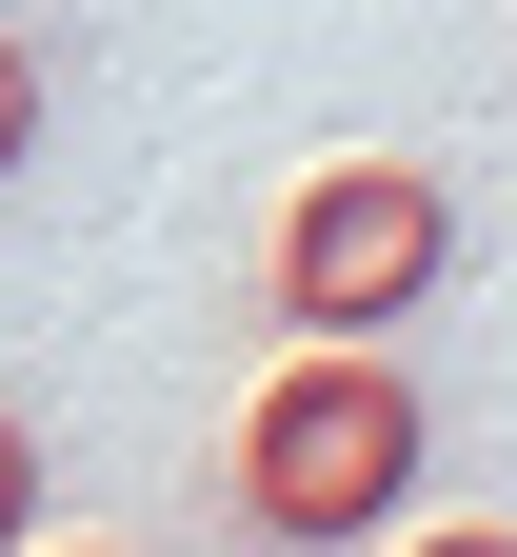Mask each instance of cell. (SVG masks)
I'll use <instances>...</instances> for the list:
<instances>
[{"label": "cell", "instance_id": "obj_1", "mask_svg": "<svg viewBox=\"0 0 517 557\" xmlns=\"http://www.w3.org/2000/svg\"><path fill=\"white\" fill-rule=\"evenodd\" d=\"M418 379L398 338H299L259 398H239V458H219V498H239V537H398L418 518Z\"/></svg>", "mask_w": 517, "mask_h": 557}, {"label": "cell", "instance_id": "obj_2", "mask_svg": "<svg viewBox=\"0 0 517 557\" xmlns=\"http://www.w3.org/2000/svg\"><path fill=\"white\" fill-rule=\"evenodd\" d=\"M438 278H458V180L438 160H319L259 239V299L299 338H398Z\"/></svg>", "mask_w": 517, "mask_h": 557}, {"label": "cell", "instance_id": "obj_3", "mask_svg": "<svg viewBox=\"0 0 517 557\" xmlns=\"http://www.w3.org/2000/svg\"><path fill=\"white\" fill-rule=\"evenodd\" d=\"M40 537V438H21V398H0V557Z\"/></svg>", "mask_w": 517, "mask_h": 557}, {"label": "cell", "instance_id": "obj_4", "mask_svg": "<svg viewBox=\"0 0 517 557\" xmlns=\"http://www.w3.org/2000/svg\"><path fill=\"white\" fill-rule=\"evenodd\" d=\"M21 160H40V60L0 40V180H21Z\"/></svg>", "mask_w": 517, "mask_h": 557}]
</instances>
